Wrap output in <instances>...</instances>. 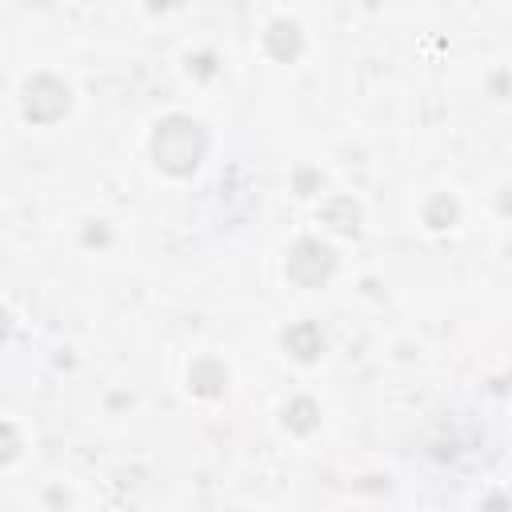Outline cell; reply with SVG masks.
Listing matches in <instances>:
<instances>
[{"label":"cell","instance_id":"1","mask_svg":"<svg viewBox=\"0 0 512 512\" xmlns=\"http://www.w3.org/2000/svg\"><path fill=\"white\" fill-rule=\"evenodd\" d=\"M204 148H208V136H204V128H200L196 120H188V116H168V120L156 128V136H152L156 164L168 168V172H176V176H180V172H192V168L200 164Z\"/></svg>","mask_w":512,"mask_h":512}]
</instances>
